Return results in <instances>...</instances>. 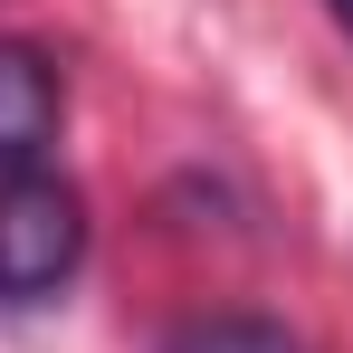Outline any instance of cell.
<instances>
[{
	"instance_id": "6da1fadb",
	"label": "cell",
	"mask_w": 353,
	"mask_h": 353,
	"mask_svg": "<svg viewBox=\"0 0 353 353\" xmlns=\"http://www.w3.org/2000/svg\"><path fill=\"white\" fill-rule=\"evenodd\" d=\"M86 258V201L58 172H10L0 181V296H58Z\"/></svg>"
},
{
	"instance_id": "7a4b0ae2",
	"label": "cell",
	"mask_w": 353,
	"mask_h": 353,
	"mask_svg": "<svg viewBox=\"0 0 353 353\" xmlns=\"http://www.w3.org/2000/svg\"><path fill=\"white\" fill-rule=\"evenodd\" d=\"M48 134H58V67L39 48H19V39H0V163L39 172Z\"/></svg>"
},
{
	"instance_id": "3957f363",
	"label": "cell",
	"mask_w": 353,
	"mask_h": 353,
	"mask_svg": "<svg viewBox=\"0 0 353 353\" xmlns=\"http://www.w3.org/2000/svg\"><path fill=\"white\" fill-rule=\"evenodd\" d=\"M172 353H305V344L268 315H210V325H181Z\"/></svg>"
},
{
	"instance_id": "277c9868",
	"label": "cell",
	"mask_w": 353,
	"mask_h": 353,
	"mask_svg": "<svg viewBox=\"0 0 353 353\" xmlns=\"http://www.w3.org/2000/svg\"><path fill=\"white\" fill-rule=\"evenodd\" d=\"M334 19H344V29H353V0H334Z\"/></svg>"
}]
</instances>
